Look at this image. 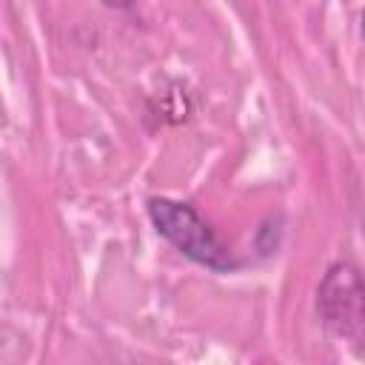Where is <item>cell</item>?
I'll list each match as a JSON object with an SVG mask.
<instances>
[{
  "label": "cell",
  "instance_id": "cell-3",
  "mask_svg": "<svg viewBox=\"0 0 365 365\" xmlns=\"http://www.w3.org/2000/svg\"><path fill=\"white\" fill-rule=\"evenodd\" d=\"M106 6H114V9H131L134 6V0H103Z\"/></svg>",
  "mask_w": 365,
  "mask_h": 365
},
{
  "label": "cell",
  "instance_id": "cell-1",
  "mask_svg": "<svg viewBox=\"0 0 365 365\" xmlns=\"http://www.w3.org/2000/svg\"><path fill=\"white\" fill-rule=\"evenodd\" d=\"M148 217L157 234L165 237L182 257L194 259L197 265H205L211 271L237 268L231 248L222 242V237L208 225V220L191 202H180L171 197H151Z\"/></svg>",
  "mask_w": 365,
  "mask_h": 365
},
{
  "label": "cell",
  "instance_id": "cell-2",
  "mask_svg": "<svg viewBox=\"0 0 365 365\" xmlns=\"http://www.w3.org/2000/svg\"><path fill=\"white\" fill-rule=\"evenodd\" d=\"M317 308L334 336L354 345L362 342V279L354 265L336 262L328 268L317 291Z\"/></svg>",
  "mask_w": 365,
  "mask_h": 365
}]
</instances>
